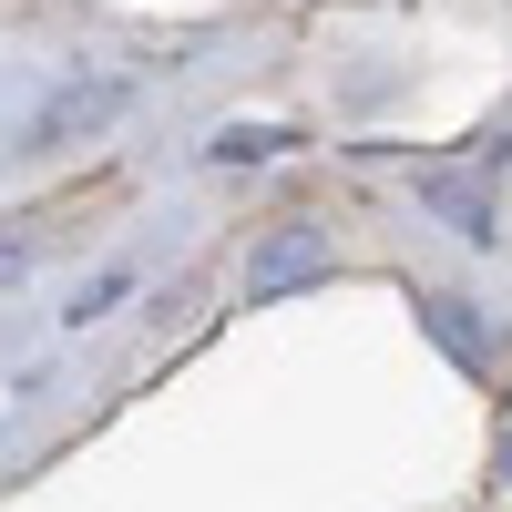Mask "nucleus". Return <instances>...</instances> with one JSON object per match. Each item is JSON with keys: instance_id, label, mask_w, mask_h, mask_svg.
<instances>
[{"instance_id": "obj_1", "label": "nucleus", "mask_w": 512, "mask_h": 512, "mask_svg": "<svg viewBox=\"0 0 512 512\" xmlns=\"http://www.w3.org/2000/svg\"><path fill=\"white\" fill-rule=\"evenodd\" d=\"M308 277H328V246H318L308 226H277V236H267V256L246 267V287H256V297H277V287H308Z\"/></svg>"}, {"instance_id": "obj_3", "label": "nucleus", "mask_w": 512, "mask_h": 512, "mask_svg": "<svg viewBox=\"0 0 512 512\" xmlns=\"http://www.w3.org/2000/svg\"><path fill=\"white\" fill-rule=\"evenodd\" d=\"M431 338L451 359H482V338H472V318H461V297H431Z\"/></svg>"}, {"instance_id": "obj_2", "label": "nucleus", "mask_w": 512, "mask_h": 512, "mask_svg": "<svg viewBox=\"0 0 512 512\" xmlns=\"http://www.w3.org/2000/svg\"><path fill=\"white\" fill-rule=\"evenodd\" d=\"M420 195H431V205H441V216H451L461 236H492V195H482V185H461V175H431Z\"/></svg>"}, {"instance_id": "obj_4", "label": "nucleus", "mask_w": 512, "mask_h": 512, "mask_svg": "<svg viewBox=\"0 0 512 512\" xmlns=\"http://www.w3.org/2000/svg\"><path fill=\"white\" fill-rule=\"evenodd\" d=\"M502 472H512V431H502Z\"/></svg>"}]
</instances>
